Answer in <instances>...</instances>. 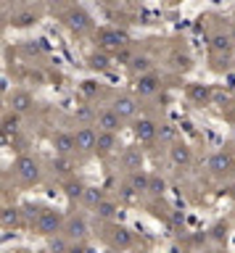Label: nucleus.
Here are the masks:
<instances>
[{"instance_id": "1", "label": "nucleus", "mask_w": 235, "mask_h": 253, "mask_svg": "<svg viewBox=\"0 0 235 253\" xmlns=\"http://www.w3.org/2000/svg\"><path fill=\"white\" fill-rule=\"evenodd\" d=\"M58 16V21H61V27H64L69 35H74V37H93L95 35V16H93L85 5L80 3H74V5H69L64 8Z\"/></svg>"}, {"instance_id": "2", "label": "nucleus", "mask_w": 235, "mask_h": 253, "mask_svg": "<svg viewBox=\"0 0 235 253\" xmlns=\"http://www.w3.org/2000/svg\"><path fill=\"white\" fill-rule=\"evenodd\" d=\"M93 42H95V47H100V50L116 53V50H122V47L132 45V37H130V32L124 29V27L106 24V27H98V29H95V35H93Z\"/></svg>"}, {"instance_id": "3", "label": "nucleus", "mask_w": 235, "mask_h": 253, "mask_svg": "<svg viewBox=\"0 0 235 253\" xmlns=\"http://www.w3.org/2000/svg\"><path fill=\"white\" fill-rule=\"evenodd\" d=\"M13 177H16L21 185H27V187H35V185H40V179H43V166L40 161H37L35 156H29V153H19L16 158H13Z\"/></svg>"}, {"instance_id": "4", "label": "nucleus", "mask_w": 235, "mask_h": 253, "mask_svg": "<svg viewBox=\"0 0 235 253\" xmlns=\"http://www.w3.org/2000/svg\"><path fill=\"white\" fill-rule=\"evenodd\" d=\"M64 221H66V213L58 211L56 206H43L40 216L32 224V232L40 235V237H53L58 232H64Z\"/></svg>"}, {"instance_id": "5", "label": "nucleus", "mask_w": 235, "mask_h": 253, "mask_svg": "<svg viewBox=\"0 0 235 253\" xmlns=\"http://www.w3.org/2000/svg\"><path fill=\"white\" fill-rule=\"evenodd\" d=\"M103 240L106 245L111 251H132L135 248V235H132V229L130 227H124L119 224V221H106V227H103Z\"/></svg>"}, {"instance_id": "6", "label": "nucleus", "mask_w": 235, "mask_h": 253, "mask_svg": "<svg viewBox=\"0 0 235 253\" xmlns=\"http://www.w3.org/2000/svg\"><path fill=\"white\" fill-rule=\"evenodd\" d=\"M74 142H77V156H82V158L95 156V150H98V126L95 124H77Z\"/></svg>"}, {"instance_id": "7", "label": "nucleus", "mask_w": 235, "mask_h": 253, "mask_svg": "<svg viewBox=\"0 0 235 253\" xmlns=\"http://www.w3.org/2000/svg\"><path fill=\"white\" fill-rule=\"evenodd\" d=\"M64 235H66L72 243H88V237H90V224H88V216H85V213H80V211L66 213V221H64Z\"/></svg>"}, {"instance_id": "8", "label": "nucleus", "mask_w": 235, "mask_h": 253, "mask_svg": "<svg viewBox=\"0 0 235 253\" xmlns=\"http://www.w3.org/2000/svg\"><path fill=\"white\" fill-rule=\"evenodd\" d=\"M233 166H235V156L230 153V150H214V153L206 158V171H209L214 179L230 177Z\"/></svg>"}, {"instance_id": "9", "label": "nucleus", "mask_w": 235, "mask_h": 253, "mask_svg": "<svg viewBox=\"0 0 235 253\" xmlns=\"http://www.w3.org/2000/svg\"><path fill=\"white\" fill-rule=\"evenodd\" d=\"M111 108L124 119V122H135L138 114H140V98L135 92H119V95H114Z\"/></svg>"}, {"instance_id": "10", "label": "nucleus", "mask_w": 235, "mask_h": 253, "mask_svg": "<svg viewBox=\"0 0 235 253\" xmlns=\"http://www.w3.org/2000/svg\"><path fill=\"white\" fill-rule=\"evenodd\" d=\"M161 84H164V77H161L159 71L153 69V71H148V74H140V77H135L132 92H135L140 100H143V98H153V95L161 90Z\"/></svg>"}, {"instance_id": "11", "label": "nucleus", "mask_w": 235, "mask_h": 253, "mask_svg": "<svg viewBox=\"0 0 235 253\" xmlns=\"http://www.w3.org/2000/svg\"><path fill=\"white\" fill-rule=\"evenodd\" d=\"M159 122L151 116H140L132 122V134H135V140L140 142V145H151V142L159 140Z\"/></svg>"}, {"instance_id": "12", "label": "nucleus", "mask_w": 235, "mask_h": 253, "mask_svg": "<svg viewBox=\"0 0 235 253\" xmlns=\"http://www.w3.org/2000/svg\"><path fill=\"white\" fill-rule=\"evenodd\" d=\"M143 166H145V153H143V148L127 145V148L119 150V169H122L124 174L140 171Z\"/></svg>"}, {"instance_id": "13", "label": "nucleus", "mask_w": 235, "mask_h": 253, "mask_svg": "<svg viewBox=\"0 0 235 253\" xmlns=\"http://www.w3.org/2000/svg\"><path fill=\"white\" fill-rule=\"evenodd\" d=\"M98 126L100 132H122L124 129V119L116 114V111L111 106H103V108H98V114H95V122H93Z\"/></svg>"}, {"instance_id": "14", "label": "nucleus", "mask_w": 235, "mask_h": 253, "mask_svg": "<svg viewBox=\"0 0 235 253\" xmlns=\"http://www.w3.org/2000/svg\"><path fill=\"white\" fill-rule=\"evenodd\" d=\"M5 103H8L11 111H16V114H21V116L32 114L35 106H37L35 95L29 90H13V92H8V95H5Z\"/></svg>"}, {"instance_id": "15", "label": "nucleus", "mask_w": 235, "mask_h": 253, "mask_svg": "<svg viewBox=\"0 0 235 253\" xmlns=\"http://www.w3.org/2000/svg\"><path fill=\"white\" fill-rule=\"evenodd\" d=\"M167 153H169L172 166H177V169H190L193 166V148L188 145V142H183V140L172 142V145L167 148Z\"/></svg>"}, {"instance_id": "16", "label": "nucleus", "mask_w": 235, "mask_h": 253, "mask_svg": "<svg viewBox=\"0 0 235 253\" xmlns=\"http://www.w3.org/2000/svg\"><path fill=\"white\" fill-rule=\"evenodd\" d=\"M185 98L190 106L195 108H203V106H211V98H214V90L203 82H190L185 87Z\"/></svg>"}, {"instance_id": "17", "label": "nucleus", "mask_w": 235, "mask_h": 253, "mask_svg": "<svg viewBox=\"0 0 235 253\" xmlns=\"http://www.w3.org/2000/svg\"><path fill=\"white\" fill-rule=\"evenodd\" d=\"M50 145L56 150V156H77V142H74V132L69 129H56L50 134Z\"/></svg>"}, {"instance_id": "18", "label": "nucleus", "mask_w": 235, "mask_h": 253, "mask_svg": "<svg viewBox=\"0 0 235 253\" xmlns=\"http://www.w3.org/2000/svg\"><path fill=\"white\" fill-rule=\"evenodd\" d=\"M119 132H100L98 129V150L95 156L98 158H108L114 153H119Z\"/></svg>"}, {"instance_id": "19", "label": "nucleus", "mask_w": 235, "mask_h": 253, "mask_svg": "<svg viewBox=\"0 0 235 253\" xmlns=\"http://www.w3.org/2000/svg\"><path fill=\"white\" fill-rule=\"evenodd\" d=\"M209 50H211V55H233L235 42H233L230 32H214L209 37Z\"/></svg>"}, {"instance_id": "20", "label": "nucleus", "mask_w": 235, "mask_h": 253, "mask_svg": "<svg viewBox=\"0 0 235 253\" xmlns=\"http://www.w3.org/2000/svg\"><path fill=\"white\" fill-rule=\"evenodd\" d=\"M61 190H64V195H66V201H72V203H82V195H85V190H88V185L80 179V177H66L64 182H61Z\"/></svg>"}, {"instance_id": "21", "label": "nucleus", "mask_w": 235, "mask_h": 253, "mask_svg": "<svg viewBox=\"0 0 235 253\" xmlns=\"http://www.w3.org/2000/svg\"><path fill=\"white\" fill-rule=\"evenodd\" d=\"M88 66L93 71H108L114 66V53H108V50H100V47H95L93 53H88Z\"/></svg>"}, {"instance_id": "22", "label": "nucleus", "mask_w": 235, "mask_h": 253, "mask_svg": "<svg viewBox=\"0 0 235 253\" xmlns=\"http://www.w3.org/2000/svg\"><path fill=\"white\" fill-rule=\"evenodd\" d=\"M124 182H127V185L135 190L138 198H143V195H148V185H151V171H145V169L132 171V174H127V177H124Z\"/></svg>"}, {"instance_id": "23", "label": "nucleus", "mask_w": 235, "mask_h": 253, "mask_svg": "<svg viewBox=\"0 0 235 253\" xmlns=\"http://www.w3.org/2000/svg\"><path fill=\"white\" fill-rule=\"evenodd\" d=\"M119 211H122L119 201H114V198L108 195L106 201H100V203H98V209L93 211V213H95V216H98L100 221H116V216H119Z\"/></svg>"}, {"instance_id": "24", "label": "nucleus", "mask_w": 235, "mask_h": 253, "mask_svg": "<svg viewBox=\"0 0 235 253\" xmlns=\"http://www.w3.org/2000/svg\"><path fill=\"white\" fill-rule=\"evenodd\" d=\"M108 198V193L103 187H98V185H88V190H85V195H82V206L88 211H95L98 209V203L100 201H106Z\"/></svg>"}, {"instance_id": "25", "label": "nucleus", "mask_w": 235, "mask_h": 253, "mask_svg": "<svg viewBox=\"0 0 235 253\" xmlns=\"http://www.w3.org/2000/svg\"><path fill=\"white\" fill-rule=\"evenodd\" d=\"M156 69V63L151 55H145V53H135V58H132V63L127 66V71L132 77H140V74H148V71H153Z\"/></svg>"}, {"instance_id": "26", "label": "nucleus", "mask_w": 235, "mask_h": 253, "mask_svg": "<svg viewBox=\"0 0 235 253\" xmlns=\"http://www.w3.org/2000/svg\"><path fill=\"white\" fill-rule=\"evenodd\" d=\"M21 209L19 206H3V211H0V224H3V229H16L21 227Z\"/></svg>"}, {"instance_id": "27", "label": "nucleus", "mask_w": 235, "mask_h": 253, "mask_svg": "<svg viewBox=\"0 0 235 253\" xmlns=\"http://www.w3.org/2000/svg\"><path fill=\"white\" fill-rule=\"evenodd\" d=\"M167 63H169L172 71H180V74H185V71L193 69V58H190L188 53H183V50H172L169 58H167Z\"/></svg>"}, {"instance_id": "28", "label": "nucleus", "mask_w": 235, "mask_h": 253, "mask_svg": "<svg viewBox=\"0 0 235 253\" xmlns=\"http://www.w3.org/2000/svg\"><path fill=\"white\" fill-rule=\"evenodd\" d=\"M3 134L5 137H11V134H19V129H21V114H16V111H5L3 114Z\"/></svg>"}, {"instance_id": "29", "label": "nucleus", "mask_w": 235, "mask_h": 253, "mask_svg": "<svg viewBox=\"0 0 235 253\" xmlns=\"http://www.w3.org/2000/svg\"><path fill=\"white\" fill-rule=\"evenodd\" d=\"M164 195H167V179H164L161 174L151 171V185H148V198H153V201H161Z\"/></svg>"}, {"instance_id": "30", "label": "nucleus", "mask_w": 235, "mask_h": 253, "mask_svg": "<svg viewBox=\"0 0 235 253\" xmlns=\"http://www.w3.org/2000/svg\"><path fill=\"white\" fill-rule=\"evenodd\" d=\"M45 240H48V251L50 253H69V251H72V245H74L64 232H58V235H53V237H45Z\"/></svg>"}, {"instance_id": "31", "label": "nucleus", "mask_w": 235, "mask_h": 253, "mask_svg": "<svg viewBox=\"0 0 235 253\" xmlns=\"http://www.w3.org/2000/svg\"><path fill=\"white\" fill-rule=\"evenodd\" d=\"M227 229H230V227H227V221H222V219L214 221V224L209 227V240L217 243V245H225L227 243Z\"/></svg>"}, {"instance_id": "32", "label": "nucleus", "mask_w": 235, "mask_h": 253, "mask_svg": "<svg viewBox=\"0 0 235 253\" xmlns=\"http://www.w3.org/2000/svg\"><path fill=\"white\" fill-rule=\"evenodd\" d=\"M37 21V16L32 13V11H21V13H13L11 16V24L16 29H21V27H29V24H35Z\"/></svg>"}, {"instance_id": "33", "label": "nucleus", "mask_w": 235, "mask_h": 253, "mask_svg": "<svg viewBox=\"0 0 235 253\" xmlns=\"http://www.w3.org/2000/svg\"><path fill=\"white\" fill-rule=\"evenodd\" d=\"M95 114H98L95 108L82 106V108H77V111H74V119H77L80 124H93V122H95Z\"/></svg>"}, {"instance_id": "34", "label": "nucleus", "mask_w": 235, "mask_h": 253, "mask_svg": "<svg viewBox=\"0 0 235 253\" xmlns=\"http://www.w3.org/2000/svg\"><path fill=\"white\" fill-rule=\"evenodd\" d=\"M132 58H135V50H132V45H127V47H122V50L114 53V63H119V66H130Z\"/></svg>"}, {"instance_id": "35", "label": "nucleus", "mask_w": 235, "mask_h": 253, "mask_svg": "<svg viewBox=\"0 0 235 253\" xmlns=\"http://www.w3.org/2000/svg\"><path fill=\"white\" fill-rule=\"evenodd\" d=\"M40 211H43V206H32V203H27V206H21V213H24V219H27V224L32 227L37 216H40Z\"/></svg>"}, {"instance_id": "36", "label": "nucleus", "mask_w": 235, "mask_h": 253, "mask_svg": "<svg viewBox=\"0 0 235 253\" xmlns=\"http://www.w3.org/2000/svg\"><path fill=\"white\" fill-rule=\"evenodd\" d=\"M159 140L167 142V145H172V142L177 140V129H175L172 124H161V126H159Z\"/></svg>"}, {"instance_id": "37", "label": "nucleus", "mask_w": 235, "mask_h": 253, "mask_svg": "<svg viewBox=\"0 0 235 253\" xmlns=\"http://www.w3.org/2000/svg\"><path fill=\"white\" fill-rule=\"evenodd\" d=\"M233 66V55H211V69L214 71H227Z\"/></svg>"}, {"instance_id": "38", "label": "nucleus", "mask_w": 235, "mask_h": 253, "mask_svg": "<svg viewBox=\"0 0 235 253\" xmlns=\"http://www.w3.org/2000/svg\"><path fill=\"white\" fill-rule=\"evenodd\" d=\"M77 0H43V5L45 8H50L53 13H61L64 8H69V5H74Z\"/></svg>"}, {"instance_id": "39", "label": "nucleus", "mask_w": 235, "mask_h": 253, "mask_svg": "<svg viewBox=\"0 0 235 253\" xmlns=\"http://www.w3.org/2000/svg\"><path fill=\"white\" fill-rule=\"evenodd\" d=\"M80 90H82V95H88V98H98V95H100V84L93 82V79H85V82L80 84Z\"/></svg>"}, {"instance_id": "40", "label": "nucleus", "mask_w": 235, "mask_h": 253, "mask_svg": "<svg viewBox=\"0 0 235 253\" xmlns=\"http://www.w3.org/2000/svg\"><path fill=\"white\" fill-rule=\"evenodd\" d=\"M72 158H74V156H56V158H53V169L61 171V174H69V171H72V169H69Z\"/></svg>"}, {"instance_id": "41", "label": "nucleus", "mask_w": 235, "mask_h": 253, "mask_svg": "<svg viewBox=\"0 0 235 253\" xmlns=\"http://www.w3.org/2000/svg\"><path fill=\"white\" fill-rule=\"evenodd\" d=\"M24 50H27L29 55H43V53H45V47H43L40 40H29V42L24 45Z\"/></svg>"}, {"instance_id": "42", "label": "nucleus", "mask_w": 235, "mask_h": 253, "mask_svg": "<svg viewBox=\"0 0 235 253\" xmlns=\"http://www.w3.org/2000/svg\"><path fill=\"white\" fill-rule=\"evenodd\" d=\"M69 253H88V251H85V243H74V245H72V251H69Z\"/></svg>"}, {"instance_id": "43", "label": "nucleus", "mask_w": 235, "mask_h": 253, "mask_svg": "<svg viewBox=\"0 0 235 253\" xmlns=\"http://www.w3.org/2000/svg\"><path fill=\"white\" fill-rule=\"evenodd\" d=\"M227 195H230V198H233V201H235V182H233V185H230V187H227Z\"/></svg>"}, {"instance_id": "44", "label": "nucleus", "mask_w": 235, "mask_h": 253, "mask_svg": "<svg viewBox=\"0 0 235 253\" xmlns=\"http://www.w3.org/2000/svg\"><path fill=\"white\" fill-rule=\"evenodd\" d=\"M230 37H233V42H235V24H230Z\"/></svg>"}, {"instance_id": "45", "label": "nucleus", "mask_w": 235, "mask_h": 253, "mask_svg": "<svg viewBox=\"0 0 235 253\" xmlns=\"http://www.w3.org/2000/svg\"><path fill=\"white\" fill-rule=\"evenodd\" d=\"M230 179L235 182V166H233V171H230Z\"/></svg>"}, {"instance_id": "46", "label": "nucleus", "mask_w": 235, "mask_h": 253, "mask_svg": "<svg viewBox=\"0 0 235 253\" xmlns=\"http://www.w3.org/2000/svg\"><path fill=\"white\" fill-rule=\"evenodd\" d=\"M108 253H119V251H111V248H108Z\"/></svg>"}, {"instance_id": "47", "label": "nucleus", "mask_w": 235, "mask_h": 253, "mask_svg": "<svg viewBox=\"0 0 235 253\" xmlns=\"http://www.w3.org/2000/svg\"><path fill=\"white\" fill-rule=\"evenodd\" d=\"M135 253H145V251H135Z\"/></svg>"}, {"instance_id": "48", "label": "nucleus", "mask_w": 235, "mask_h": 253, "mask_svg": "<svg viewBox=\"0 0 235 253\" xmlns=\"http://www.w3.org/2000/svg\"><path fill=\"white\" fill-rule=\"evenodd\" d=\"M233 119H235V111H233Z\"/></svg>"}]
</instances>
